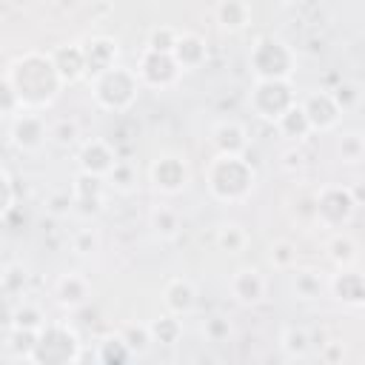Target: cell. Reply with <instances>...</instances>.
Instances as JSON below:
<instances>
[{"instance_id":"obj_1","label":"cell","mask_w":365,"mask_h":365,"mask_svg":"<svg viewBox=\"0 0 365 365\" xmlns=\"http://www.w3.org/2000/svg\"><path fill=\"white\" fill-rule=\"evenodd\" d=\"M3 77L11 80V86L17 88L20 100H23V108L26 111H43L48 108L57 94L66 88L54 60H51V51H23L20 57H14Z\"/></svg>"},{"instance_id":"obj_2","label":"cell","mask_w":365,"mask_h":365,"mask_svg":"<svg viewBox=\"0 0 365 365\" xmlns=\"http://www.w3.org/2000/svg\"><path fill=\"white\" fill-rule=\"evenodd\" d=\"M205 185L220 202H242L257 185V171L245 154H214L205 168Z\"/></svg>"},{"instance_id":"obj_3","label":"cell","mask_w":365,"mask_h":365,"mask_svg":"<svg viewBox=\"0 0 365 365\" xmlns=\"http://www.w3.org/2000/svg\"><path fill=\"white\" fill-rule=\"evenodd\" d=\"M140 91H143V83L137 71L125 66H111L108 71L91 80V97L106 111H128L137 103Z\"/></svg>"},{"instance_id":"obj_4","label":"cell","mask_w":365,"mask_h":365,"mask_svg":"<svg viewBox=\"0 0 365 365\" xmlns=\"http://www.w3.org/2000/svg\"><path fill=\"white\" fill-rule=\"evenodd\" d=\"M248 63H251L254 80H291L297 57H294V48L282 37L262 34L254 40Z\"/></svg>"},{"instance_id":"obj_5","label":"cell","mask_w":365,"mask_h":365,"mask_svg":"<svg viewBox=\"0 0 365 365\" xmlns=\"http://www.w3.org/2000/svg\"><path fill=\"white\" fill-rule=\"evenodd\" d=\"M83 342L68 322H46L37 334L31 365H71L83 359Z\"/></svg>"},{"instance_id":"obj_6","label":"cell","mask_w":365,"mask_h":365,"mask_svg":"<svg viewBox=\"0 0 365 365\" xmlns=\"http://www.w3.org/2000/svg\"><path fill=\"white\" fill-rule=\"evenodd\" d=\"M294 103H297V94L291 88V80H257L248 94L251 111L268 123H277Z\"/></svg>"},{"instance_id":"obj_7","label":"cell","mask_w":365,"mask_h":365,"mask_svg":"<svg viewBox=\"0 0 365 365\" xmlns=\"http://www.w3.org/2000/svg\"><path fill=\"white\" fill-rule=\"evenodd\" d=\"M134 71H137L143 88H154V91L171 88L182 77V68H180V63L174 60L171 51H157V48H148V46H143Z\"/></svg>"},{"instance_id":"obj_8","label":"cell","mask_w":365,"mask_h":365,"mask_svg":"<svg viewBox=\"0 0 365 365\" xmlns=\"http://www.w3.org/2000/svg\"><path fill=\"white\" fill-rule=\"evenodd\" d=\"M356 202L348 185H322L317 188V222L322 228H342L351 222Z\"/></svg>"},{"instance_id":"obj_9","label":"cell","mask_w":365,"mask_h":365,"mask_svg":"<svg viewBox=\"0 0 365 365\" xmlns=\"http://www.w3.org/2000/svg\"><path fill=\"white\" fill-rule=\"evenodd\" d=\"M188 177H191V174H188L185 160L177 157V154H160V157L148 165V180H151V185H154L160 194H168V197L185 191V188H188Z\"/></svg>"},{"instance_id":"obj_10","label":"cell","mask_w":365,"mask_h":365,"mask_svg":"<svg viewBox=\"0 0 365 365\" xmlns=\"http://www.w3.org/2000/svg\"><path fill=\"white\" fill-rule=\"evenodd\" d=\"M9 123H11L9 125V140H11L14 148L31 154V151H40L48 143V125L43 123V117L37 111H23Z\"/></svg>"},{"instance_id":"obj_11","label":"cell","mask_w":365,"mask_h":365,"mask_svg":"<svg viewBox=\"0 0 365 365\" xmlns=\"http://www.w3.org/2000/svg\"><path fill=\"white\" fill-rule=\"evenodd\" d=\"M106 177H97V174H86L80 171L74 177V185H71V194H74V214L80 217H94L100 214L103 202H106Z\"/></svg>"},{"instance_id":"obj_12","label":"cell","mask_w":365,"mask_h":365,"mask_svg":"<svg viewBox=\"0 0 365 365\" xmlns=\"http://www.w3.org/2000/svg\"><path fill=\"white\" fill-rule=\"evenodd\" d=\"M302 108L314 125V134H325V131H334L342 120V108L336 106L334 94L331 91H311L305 100H302Z\"/></svg>"},{"instance_id":"obj_13","label":"cell","mask_w":365,"mask_h":365,"mask_svg":"<svg viewBox=\"0 0 365 365\" xmlns=\"http://www.w3.org/2000/svg\"><path fill=\"white\" fill-rule=\"evenodd\" d=\"M77 163H80V171H86V174L108 177L111 168L120 160H117V151H114L111 143H106V140H88V143H83V148L77 154Z\"/></svg>"},{"instance_id":"obj_14","label":"cell","mask_w":365,"mask_h":365,"mask_svg":"<svg viewBox=\"0 0 365 365\" xmlns=\"http://www.w3.org/2000/svg\"><path fill=\"white\" fill-rule=\"evenodd\" d=\"M91 297V282L77 274V271H68L63 277H57L54 282V302L66 311H80Z\"/></svg>"},{"instance_id":"obj_15","label":"cell","mask_w":365,"mask_h":365,"mask_svg":"<svg viewBox=\"0 0 365 365\" xmlns=\"http://www.w3.org/2000/svg\"><path fill=\"white\" fill-rule=\"evenodd\" d=\"M228 288H231V297L240 305H259L265 299L268 282H265V277L257 268H240V271L231 274Z\"/></svg>"},{"instance_id":"obj_16","label":"cell","mask_w":365,"mask_h":365,"mask_svg":"<svg viewBox=\"0 0 365 365\" xmlns=\"http://www.w3.org/2000/svg\"><path fill=\"white\" fill-rule=\"evenodd\" d=\"M328 291L345 305H365V274L354 265L336 268V274L328 279Z\"/></svg>"},{"instance_id":"obj_17","label":"cell","mask_w":365,"mask_h":365,"mask_svg":"<svg viewBox=\"0 0 365 365\" xmlns=\"http://www.w3.org/2000/svg\"><path fill=\"white\" fill-rule=\"evenodd\" d=\"M51 60L63 77L66 86L83 80L88 74V66H86V51H83V43H63L51 51Z\"/></svg>"},{"instance_id":"obj_18","label":"cell","mask_w":365,"mask_h":365,"mask_svg":"<svg viewBox=\"0 0 365 365\" xmlns=\"http://www.w3.org/2000/svg\"><path fill=\"white\" fill-rule=\"evenodd\" d=\"M211 145L217 154H245L248 131L237 120H222L211 128Z\"/></svg>"},{"instance_id":"obj_19","label":"cell","mask_w":365,"mask_h":365,"mask_svg":"<svg viewBox=\"0 0 365 365\" xmlns=\"http://www.w3.org/2000/svg\"><path fill=\"white\" fill-rule=\"evenodd\" d=\"M83 51H86V66H88V74L97 77L103 71H108L111 66H117V43L111 37H91V40H83Z\"/></svg>"},{"instance_id":"obj_20","label":"cell","mask_w":365,"mask_h":365,"mask_svg":"<svg viewBox=\"0 0 365 365\" xmlns=\"http://www.w3.org/2000/svg\"><path fill=\"white\" fill-rule=\"evenodd\" d=\"M171 54H174V60L180 63L182 71H194V68H200V66L205 63L208 46H205V40H202L200 34H194V31H180V37H177Z\"/></svg>"},{"instance_id":"obj_21","label":"cell","mask_w":365,"mask_h":365,"mask_svg":"<svg viewBox=\"0 0 365 365\" xmlns=\"http://www.w3.org/2000/svg\"><path fill=\"white\" fill-rule=\"evenodd\" d=\"M214 20L222 31L237 34V31L248 29V23H251V6H248V0H217Z\"/></svg>"},{"instance_id":"obj_22","label":"cell","mask_w":365,"mask_h":365,"mask_svg":"<svg viewBox=\"0 0 365 365\" xmlns=\"http://www.w3.org/2000/svg\"><path fill=\"white\" fill-rule=\"evenodd\" d=\"M163 305H165V311H171V314H177V317H185V314H191L194 305H197V288H194L188 279L177 277V279H171V282L165 285V291H163Z\"/></svg>"},{"instance_id":"obj_23","label":"cell","mask_w":365,"mask_h":365,"mask_svg":"<svg viewBox=\"0 0 365 365\" xmlns=\"http://www.w3.org/2000/svg\"><path fill=\"white\" fill-rule=\"evenodd\" d=\"M274 128L279 131V137H285V140H291V143H302V140H308V137L314 134V125H311V120H308L302 103H294V106L274 123Z\"/></svg>"},{"instance_id":"obj_24","label":"cell","mask_w":365,"mask_h":365,"mask_svg":"<svg viewBox=\"0 0 365 365\" xmlns=\"http://www.w3.org/2000/svg\"><path fill=\"white\" fill-rule=\"evenodd\" d=\"M46 314L37 302H29L23 299L20 305H11L9 299V308H6V328H26V331H40L46 325Z\"/></svg>"},{"instance_id":"obj_25","label":"cell","mask_w":365,"mask_h":365,"mask_svg":"<svg viewBox=\"0 0 365 365\" xmlns=\"http://www.w3.org/2000/svg\"><path fill=\"white\" fill-rule=\"evenodd\" d=\"M325 254H328V259H331L336 268H351V265H356V259H359L356 240H354L351 234H345V231H334V234L328 237Z\"/></svg>"},{"instance_id":"obj_26","label":"cell","mask_w":365,"mask_h":365,"mask_svg":"<svg viewBox=\"0 0 365 365\" xmlns=\"http://www.w3.org/2000/svg\"><path fill=\"white\" fill-rule=\"evenodd\" d=\"M279 348L288 359H305L311 354V334L302 325H285L279 334Z\"/></svg>"},{"instance_id":"obj_27","label":"cell","mask_w":365,"mask_h":365,"mask_svg":"<svg viewBox=\"0 0 365 365\" xmlns=\"http://www.w3.org/2000/svg\"><path fill=\"white\" fill-rule=\"evenodd\" d=\"M336 157L345 165H356L365 160V134L362 131H342L336 134Z\"/></svg>"},{"instance_id":"obj_28","label":"cell","mask_w":365,"mask_h":365,"mask_svg":"<svg viewBox=\"0 0 365 365\" xmlns=\"http://www.w3.org/2000/svg\"><path fill=\"white\" fill-rule=\"evenodd\" d=\"M148 222H151V228H154V234H157L160 240H174V237L180 234V228H182L180 214H177L174 208H168V205H157V208L151 211Z\"/></svg>"},{"instance_id":"obj_29","label":"cell","mask_w":365,"mask_h":365,"mask_svg":"<svg viewBox=\"0 0 365 365\" xmlns=\"http://www.w3.org/2000/svg\"><path fill=\"white\" fill-rule=\"evenodd\" d=\"M148 328H151L154 342H163V345H174L182 336V319L177 314H171V311L163 314V317H157V319H151Z\"/></svg>"},{"instance_id":"obj_30","label":"cell","mask_w":365,"mask_h":365,"mask_svg":"<svg viewBox=\"0 0 365 365\" xmlns=\"http://www.w3.org/2000/svg\"><path fill=\"white\" fill-rule=\"evenodd\" d=\"M291 285L299 299H317L322 291V279L314 268H291Z\"/></svg>"},{"instance_id":"obj_31","label":"cell","mask_w":365,"mask_h":365,"mask_svg":"<svg viewBox=\"0 0 365 365\" xmlns=\"http://www.w3.org/2000/svg\"><path fill=\"white\" fill-rule=\"evenodd\" d=\"M97 359L106 362V365H111V362H128V359H134V354H131V348L125 345L123 334H111V336H106V339L100 342Z\"/></svg>"},{"instance_id":"obj_32","label":"cell","mask_w":365,"mask_h":365,"mask_svg":"<svg viewBox=\"0 0 365 365\" xmlns=\"http://www.w3.org/2000/svg\"><path fill=\"white\" fill-rule=\"evenodd\" d=\"M245 242H248V234H245V228H242L240 222H222V225H220V231H217V245H220L222 251L240 254V251L245 248Z\"/></svg>"},{"instance_id":"obj_33","label":"cell","mask_w":365,"mask_h":365,"mask_svg":"<svg viewBox=\"0 0 365 365\" xmlns=\"http://www.w3.org/2000/svg\"><path fill=\"white\" fill-rule=\"evenodd\" d=\"M120 334H123V339H125V345L131 348V354H134V356L145 354V351L151 348V342H154L148 322H140V325H137V322H131V325H125Z\"/></svg>"},{"instance_id":"obj_34","label":"cell","mask_w":365,"mask_h":365,"mask_svg":"<svg viewBox=\"0 0 365 365\" xmlns=\"http://www.w3.org/2000/svg\"><path fill=\"white\" fill-rule=\"evenodd\" d=\"M80 137V123L77 120H57L48 125V143L60 145V148H68L74 145Z\"/></svg>"},{"instance_id":"obj_35","label":"cell","mask_w":365,"mask_h":365,"mask_svg":"<svg viewBox=\"0 0 365 365\" xmlns=\"http://www.w3.org/2000/svg\"><path fill=\"white\" fill-rule=\"evenodd\" d=\"M106 182L114 185L117 191L128 194V191H134V185H137V168H134L128 160H120V163L111 168V174L106 177Z\"/></svg>"},{"instance_id":"obj_36","label":"cell","mask_w":365,"mask_h":365,"mask_svg":"<svg viewBox=\"0 0 365 365\" xmlns=\"http://www.w3.org/2000/svg\"><path fill=\"white\" fill-rule=\"evenodd\" d=\"M268 259L277 271H291V268H297V245L288 240H277L268 251Z\"/></svg>"},{"instance_id":"obj_37","label":"cell","mask_w":365,"mask_h":365,"mask_svg":"<svg viewBox=\"0 0 365 365\" xmlns=\"http://www.w3.org/2000/svg\"><path fill=\"white\" fill-rule=\"evenodd\" d=\"M177 37H180L177 29H171V26H157V29H151L145 46H148V48H157V51H174Z\"/></svg>"},{"instance_id":"obj_38","label":"cell","mask_w":365,"mask_h":365,"mask_svg":"<svg viewBox=\"0 0 365 365\" xmlns=\"http://www.w3.org/2000/svg\"><path fill=\"white\" fill-rule=\"evenodd\" d=\"M46 211H48L51 217H57V220L74 214V194H68V191H54V194L46 200Z\"/></svg>"},{"instance_id":"obj_39","label":"cell","mask_w":365,"mask_h":365,"mask_svg":"<svg viewBox=\"0 0 365 365\" xmlns=\"http://www.w3.org/2000/svg\"><path fill=\"white\" fill-rule=\"evenodd\" d=\"M23 282H26L23 265L9 262V265L3 268V294H6V299H11L14 294H20V291H23Z\"/></svg>"},{"instance_id":"obj_40","label":"cell","mask_w":365,"mask_h":365,"mask_svg":"<svg viewBox=\"0 0 365 365\" xmlns=\"http://www.w3.org/2000/svg\"><path fill=\"white\" fill-rule=\"evenodd\" d=\"M331 94H334L336 106L342 108V114H345V111H351V108L359 103V88H356L354 83H348V80H342L336 88H331Z\"/></svg>"},{"instance_id":"obj_41","label":"cell","mask_w":365,"mask_h":365,"mask_svg":"<svg viewBox=\"0 0 365 365\" xmlns=\"http://www.w3.org/2000/svg\"><path fill=\"white\" fill-rule=\"evenodd\" d=\"M202 334L211 339V342H225L231 336V322L225 317H208L205 325H202Z\"/></svg>"},{"instance_id":"obj_42","label":"cell","mask_w":365,"mask_h":365,"mask_svg":"<svg viewBox=\"0 0 365 365\" xmlns=\"http://www.w3.org/2000/svg\"><path fill=\"white\" fill-rule=\"evenodd\" d=\"M71 245H74V251H77V254H91V251H97V248H100V237H97V231L83 228V231H77V234H74Z\"/></svg>"},{"instance_id":"obj_43","label":"cell","mask_w":365,"mask_h":365,"mask_svg":"<svg viewBox=\"0 0 365 365\" xmlns=\"http://www.w3.org/2000/svg\"><path fill=\"white\" fill-rule=\"evenodd\" d=\"M0 182H3V205H0V208H3V214H11L17 197H14V177H11L9 168L0 171Z\"/></svg>"},{"instance_id":"obj_44","label":"cell","mask_w":365,"mask_h":365,"mask_svg":"<svg viewBox=\"0 0 365 365\" xmlns=\"http://www.w3.org/2000/svg\"><path fill=\"white\" fill-rule=\"evenodd\" d=\"M319 359L328 362V365H331V362H342V359H345L342 342H334V339H331V342H322V345H319Z\"/></svg>"},{"instance_id":"obj_45","label":"cell","mask_w":365,"mask_h":365,"mask_svg":"<svg viewBox=\"0 0 365 365\" xmlns=\"http://www.w3.org/2000/svg\"><path fill=\"white\" fill-rule=\"evenodd\" d=\"M305 165V151L302 148H288V151H282V168L285 171H299Z\"/></svg>"},{"instance_id":"obj_46","label":"cell","mask_w":365,"mask_h":365,"mask_svg":"<svg viewBox=\"0 0 365 365\" xmlns=\"http://www.w3.org/2000/svg\"><path fill=\"white\" fill-rule=\"evenodd\" d=\"M351 188V197H354V202H356V208L359 205H365V180H356L354 185H348Z\"/></svg>"},{"instance_id":"obj_47","label":"cell","mask_w":365,"mask_h":365,"mask_svg":"<svg viewBox=\"0 0 365 365\" xmlns=\"http://www.w3.org/2000/svg\"><path fill=\"white\" fill-rule=\"evenodd\" d=\"M274 3H279V6H285V3H291V0H274Z\"/></svg>"}]
</instances>
